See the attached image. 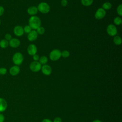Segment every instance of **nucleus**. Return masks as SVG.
Returning <instances> with one entry per match:
<instances>
[{"label": "nucleus", "mask_w": 122, "mask_h": 122, "mask_svg": "<svg viewBox=\"0 0 122 122\" xmlns=\"http://www.w3.org/2000/svg\"><path fill=\"white\" fill-rule=\"evenodd\" d=\"M41 25V20L37 16H32L29 19V25L33 30H37Z\"/></svg>", "instance_id": "f257e3e1"}, {"label": "nucleus", "mask_w": 122, "mask_h": 122, "mask_svg": "<svg viewBox=\"0 0 122 122\" xmlns=\"http://www.w3.org/2000/svg\"><path fill=\"white\" fill-rule=\"evenodd\" d=\"M24 60V57L22 54L20 52H15L12 56V61L13 63L17 66L21 65Z\"/></svg>", "instance_id": "f03ea898"}, {"label": "nucleus", "mask_w": 122, "mask_h": 122, "mask_svg": "<svg viewBox=\"0 0 122 122\" xmlns=\"http://www.w3.org/2000/svg\"><path fill=\"white\" fill-rule=\"evenodd\" d=\"M38 11L43 14L48 13L50 10V6L47 3L45 2H41L40 3L37 7Z\"/></svg>", "instance_id": "7ed1b4c3"}, {"label": "nucleus", "mask_w": 122, "mask_h": 122, "mask_svg": "<svg viewBox=\"0 0 122 122\" xmlns=\"http://www.w3.org/2000/svg\"><path fill=\"white\" fill-rule=\"evenodd\" d=\"M50 59L52 61H56L61 57V51L58 49H54L51 51Z\"/></svg>", "instance_id": "20e7f679"}, {"label": "nucleus", "mask_w": 122, "mask_h": 122, "mask_svg": "<svg viewBox=\"0 0 122 122\" xmlns=\"http://www.w3.org/2000/svg\"><path fill=\"white\" fill-rule=\"evenodd\" d=\"M41 66L38 61H33L30 64V69L32 71L37 72L41 70Z\"/></svg>", "instance_id": "39448f33"}, {"label": "nucleus", "mask_w": 122, "mask_h": 122, "mask_svg": "<svg viewBox=\"0 0 122 122\" xmlns=\"http://www.w3.org/2000/svg\"><path fill=\"white\" fill-rule=\"evenodd\" d=\"M106 31L108 34L110 36H116L118 31L116 26L112 24H110L107 26Z\"/></svg>", "instance_id": "423d86ee"}, {"label": "nucleus", "mask_w": 122, "mask_h": 122, "mask_svg": "<svg viewBox=\"0 0 122 122\" xmlns=\"http://www.w3.org/2000/svg\"><path fill=\"white\" fill-rule=\"evenodd\" d=\"M106 10L102 8H99L97 10L95 13V18L97 20H101L105 17L106 16Z\"/></svg>", "instance_id": "0eeeda50"}, {"label": "nucleus", "mask_w": 122, "mask_h": 122, "mask_svg": "<svg viewBox=\"0 0 122 122\" xmlns=\"http://www.w3.org/2000/svg\"><path fill=\"white\" fill-rule=\"evenodd\" d=\"M13 33L17 37L22 36L24 33L23 28L20 25L16 26L13 29Z\"/></svg>", "instance_id": "6e6552de"}, {"label": "nucleus", "mask_w": 122, "mask_h": 122, "mask_svg": "<svg viewBox=\"0 0 122 122\" xmlns=\"http://www.w3.org/2000/svg\"><path fill=\"white\" fill-rule=\"evenodd\" d=\"M41 71L42 73L46 76L50 75L51 72H52V68L51 67L48 65V64H45L41 66Z\"/></svg>", "instance_id": "1a4fd4ad"}, {"label": "nucleus", "mask_w": 122, "mask_h": 122, "mask_svg": "<svg viewBox=\"0 0 122 122\" xmlns=\"http://www.w3.org/2000/svg\"><path fill=\"white\" fill-rule=\"evenodd\" d=\"M20 41L17 38H12L9 41V46L12 48H16L20 46Z\"/></svg>", "instance_id": "9d476101"}, {"label": "nucleus", "mask_w": 122, "mask_h": 122, "mask_svg": "<svg viewBox=\"0 0 122 122\" xmlns=\"http://www.w3.org/2000/svg\"><path fill=\"white\" fill-rule=\"evenodd\" d=\"M27 51L28 53L30 55L33 56L37 53V48L35 45L33 44H30L28 46Z\"/></svg>", "instance_id": "9b49d317"}, {"label": "nucleus", "mask_w": 122, "mask_h": 122, "mask_svg": "<svg viewBox=\"0 0 122 122\" xmlns=\"http://www.w3.org/2000/svg\"><path fill=\"white\" fill-rule=\"evenodd\" d=\"M20 72V68L19 66L13 65L11 66L9 69L10 74L13 76L17 75Z\"/></svg>", "instance_id": "f8f14e48"}, {"label": "nucleus", "mask_w": 122, "mask_h": 122, "mask_svg": "<svg viewBox=\"0 0 122 122\" xmlns=\"http://www.w3.org/2000/svg\"><path fill=\"white\" fill-rule=\"evenodd\" d=\"M38 34L35 30H32L30 33L28 34L27 38L30 41H35L38 38Z\"/></svg>", "instance_id": "ddd939ff"}, {"label": "nucleus", "mask_w": 122, "mask_h": 122, "mask_svg": "<svg viewBox=\"0 0 122 122\" xmlns=\"http://www.w3.org/2000/svg\"><path fill=\"white\" fill-rule=\"evenodd\" d=\"M8 107V103L6 100L3 98L0 97V112H5Z\"/></svg>", "instance_id": "4468645a"}, {"label": "nucleus", "mask_w": 122, "mask_h": 122, "mask_svg": "<svg viewBox=\"0 0 122 122\" xmlns=\"http://www.w3.org/2000/svg\"><path fill=\"white\" fill-rule=\"evenodd\" d=\"M38 11V10L37 7L34 6H31L29 7L27 9V13L30 15L34 16L36 15Z\"/></svg>", "instance_id": "2eb2a0df"}, {"label": "nucleus", "mask_w": 122, "mask_h": 122, "mask_svg": "<svg viewBox=\"0 0 122 122\" xmlns=\"http://www.w3.org/2000/svg\"><path fill=\"white\" fill-rule=\"evenodd\" d=\"M9 46V41L5 39H1L0 41V47L2 49H5Z\"/></svg>", "instance_id": "dca6fc26"}, {"label": "nucleus", "mask_w": 122, "mask_h": 122, "mask_svg": "<svg viewBox=\"0 0 122 122\" xmlns=\"http://www.w3.org/2000/svg\"><path fill=\"white\" fill-rule=\"evenodd\" d=\"M114 43L116 45H120L122 42V38L119 36H115L113 39Z\"/></svg>", "instance_id": "f3484780"}, {"label": "nucleus", "mask_w": 122, "mask_h": 122, "mask_svg": "<svg viewBox=\"0 0 122 122\" xmlns=\"http://www.w3.org/2000/svg\"><path fill=\"white\" fill-rule=\"evenodd\" d=\"M48 59L47 57H46L45 56H42L40 57L38 61L41 64V65H43L46 64V63L48 62Z\"/></svg>", "instance_id": "a211bd4d"}, {"label": "nucleus", "mask_w": 122, "mask_h": 122, "mask_svg": "<svg viewBox=\"0 0 122 122\" xmlns=\"http://www.w3.org/2000/svg\"><path fill=\"white\" fill-rule=\"evenodd\" d=\"M93 2V0H81V4L86 7L91 6Z\"/></svg>", "instance_id": "6ab92c4d"}, {"label": "nucleus", "mask_w": 122, "mask_h": 122, "mask_svg": "<svg viewBox=\"0 0 122 122\" xmlns=\"http://www.w3.org/2000/svg\"><path fill=\"white\" fill-rule=\"evenodd\" d=\"M112 7V4L109 2H105L102 5V8L104 10H109Z\"/></svg>", "instance_id": "aec40b11"}, {"label": "nucleus", "mask_w": 122, "mask_h": 122, "mask_svg": "<svg viewBox=\"0 0 122 122\" xmlns=\"http://www.w3.org/2000/svg\"><path fill=\"white\" fill-rule=\"evenodd\" d=\"M114 23L116 25H120L122 22V20L121 17H116L113 20Z\"/></svg>", "instance_id": "412c9836"}, {"label": "nucleus", "mask_w": 122, "mask_h": 122, "mask_svg": "<svg viewBox=\"0 0 122 122\" xmlns=\"http://www.w3.org/2000/svg\"><path fill=\"white\" fill-rule=\"evenodd\" d=\"M36 31H37L38 34L43 35L44 33L45 30V29L43 27L40 26L38 29H37Z\"/></svg>", "instance_id": "4be33fe9"}, {"label": "nucleus", "mask_w": 122, "mask_h": 122, "mask_svg": "<svg viewBox=\"0 0 122 122\" xmlns=\"http://www.w3.org/2000/svg\"><path fill=\"white\" fill-rule=\"evenodd\" d=\"M70 53L69 51L67 50H64L62 51L61 52V56H62L63 58H66L70 56Z\"/></svg>", "instance_id": "5701e85b"}, {"label": "nucleus", "mask_w": 122, "mask_h": 122, "mask_svg": "<svg viewBox=\"0 0 122 122\" xmlns=\"http://www.w3.org/2000/svg\"><path fill=\"white\" fill-rule=\"evenodd\" d=\"M116 11H117V14L120 16V17H121L122 16V4L119 5L117 7Z\"/></svg>", "instance_id": "b1692460"}, {"label": "nucleus", "mask_w": 122, "mask_h": 122, "mask_svg": "<svg viewBox=\"0 0 122 122\" xmlns=\"http://www.w3.org/2000/svg\"><path fill=\"white\" fill-rule=\"evenodd\" d=\"M23 30H24V32L26 33H30L31 30H32V29L31 28V27L28 25H26L24 28H23Z\"/></svg>", "instance_id": "393cba45"}, {"label": "nucleus", "mask_w": 122, "mask_h": 122, "mask_svg": "<svg viewBox=\"0 0 122 122\" xmlns=\"http://www.w3.org/2000/svg\"><path fill=\"white\" fill-rule=\"evenodd\" d=\"M7 72V69L5 67L0 68V75H4Z\"/></svg>", "instance_id": "a878e982"}, {"label": "nucleus", "mask_w": 122, "mask_h": 122, "mask_svg": "<svg viewBox=\"0 0 122 122\" xmlns=\"http://www.w3.org/2000/svg\"><path fill=\"white\" fill-rule=\"evenodd\" d=\"M12 38V36L10 33H6L4 36V39L8 41H10Z\"/></svg>", "instance_id": "bb28decb"}, {"label": "nucleus", "mask_w": 122, "mask_h": 122, "mask_svg": "<svg viewBox=\"0 0 122 122\" xmlns=\"http://www.w3.org/2000/svg\"><path fill=\"white\" fill-rule=\"evenodd\" d=\"M61 3L63 7H66L68 4L67 0H61Z\"/></svg>", "instance_id": "cd10ccee"}, {"label": "nucleus", "mask_w": 122, "mask_h": 122, "mask_svg": "<svg viewBox=\"0 0 122 122\" xmlns=\"http://www.w3.org/2000/svg\"><path fill=\"white\" fill-rule=\"evenodd\" d=\"M5 11V9L2 6L0 5V17L3 15Z\"/></svg>", "instance_id": "c85d7f7f"}, {"label": "nucleus", "mask_w": 122, "mask_h": 122, "mask_svg": "<svg viewBox=\"0 0 122 122\" xmlns=\"http://www.w3.org/2000/svg\"><path fill=\"white\" fill-rule=\"evenodd\" d=\"M32 58H33V60H34V61H39L40 57L38 54H36L32 56Z\"/></svg>", "instance_id": "c756f323"}, {"label": "nucleus", "mask_w": 122, "mask_h": 122, "mask_svg": "<svg viewBox=\"0 0 122 122\" xmlns=\"http://www.w3.org/2000/svg\"><path fill=\"white\" fill-rule=\"evenodd\" d=\"M5 120V117L4 115L0 112V122H4Z\"/></svg>", "instance_id": "7c9ffc66"}, {"label": "nucleus", "mask_w": 122, "mask_h": 122, "mask_svg": "<svg viewBox=\"0 0 122 122\" xmlns=\"http://www.w3.org/2000/svg\"><path fill=\"white\" fill-rule=\"evenodd\" d=\"M62 122V120L60 117H57L54 118V119L53 120V122Z\"/></svg>", "instance_id": "2f4dec72"}, {"label": "nucleus", "mask_w": 122, "mask_h": 122, "mask_svg": "<svg viewBox=\"0 0 122 122\" xmlns=\"http://www.w3.org/2000/svg\"><path fill=\"white\" fill-rule=\"evenodd\" d=\"M41 122H52L51 120L46 118V119H44Z\"/></svg>", "instance_id": "473e14b6"}, {"label": "nucleus", "mask_w": 122, "mask_h": 122, "mask_svg": "<svg viewBox=\"0 0 122 122\" xmlns=\"http://www.w3.org/2000/svg\"><path fill=\"white\" fill-rule=\"evenodd\" d=\"M92 122H102V121H101V120H98V119H97V120H94V121H92Z\"/></svg>", "instance_id": "72a5a7b5"}, {"label": "nucleus", "mask_w": 122, "mask_h": 122, "mask_svg": "<svg viewBox=\"0 0 122 122\" xmlns=\"http://www.w3.org/2000/svg\"><path fill=\"white\" fill-rule=\"evenodd\" d=\"M0 24H1V20L0 19Z\"/></svg>", "instance_id": "f704fd0d"}]
</instances>
